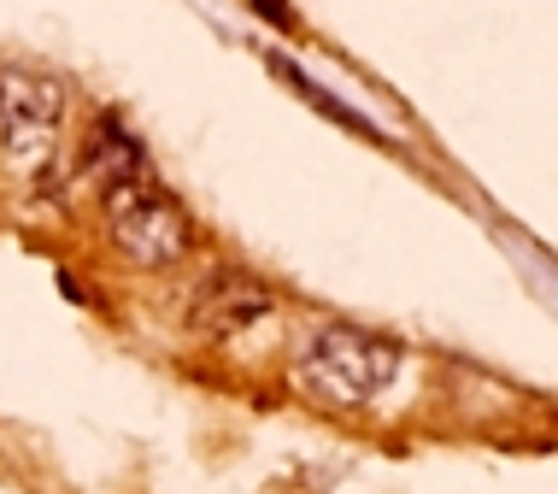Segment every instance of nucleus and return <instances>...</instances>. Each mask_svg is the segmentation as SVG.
<instances>
[{"instance_id":"20e7f679","label":"nucleus","mask_w":558,"mask_h":494,"mask_svg":"<svg viewBox=\"0 0 558 494\" xmlns=\"http://www.w3.org/2000/svg\"><path fill=\"white\" fill-rule=\"evenodd\" d=\"M270 306H277V294H270L253 272H213L201 289L189 294L183 324L194 329V336H206V341H223V336L253 329Z\"/></svg>"},{"instance_id":"7ed1b4c3","label":"nucleus","mask_w":558,"mask_h":494,"mask_svg":"<svg viewBox=\"0 0 558 494\" xmlns=\"http://www.w3.org/2000/svg\"><path fill=\"white\" fill-rule=\"evenodd\" d=\"M65 118V88L41 71L0 65V147L7 154H41L59 136Z\"/></svg>"},{"instance_id":"39448f33","label":"nucleus","mask_w":558,"mask_h":494,"mask_svg":"<svg viewBox=\"0 0 558 494\" xmlns=\"http://www.w3.org/2000/svg\"><path fill=\"white\" fill-rule=\"evenodd\" d=\"M83 177H88L100 194H112V189H124V183L154 177V165H147L142 142H135L130 130L118 124V118H100L95 136H88V147H83Z\"/></svg>"},{"instance_id":"f257e3e1","label":"nucleus","mask_w":558,"mask_h":494,"mask_svg":"<svg viewBox=\"0 0 558 494\" xmlns=\"http://www.w3.org/2000/svg\"><path fill=\"white\" fill-rule=\"evenodd\" d=\"M294 371L324 407H371L400 377V341L371 336V329H353V324H318L300 341Z\"/></svg>"},{"instance_id":"f03ea898","label":"nucleus","mask_w":558,"mask_h":494,"mask_svg":"<svg viewBox=\"0 0 558 494\" xmlns=\"http://www.w3.org/2000/svg\"><path fill=\"white\" fill-rule=\"evenodd\" d=\"M100 201H107V224H112L118 253H130L135 265H177L194 248L189 213L177 206V194H165L154 183V177L124 183V189L100 194Z\"/></svg>"}]
</instances>
